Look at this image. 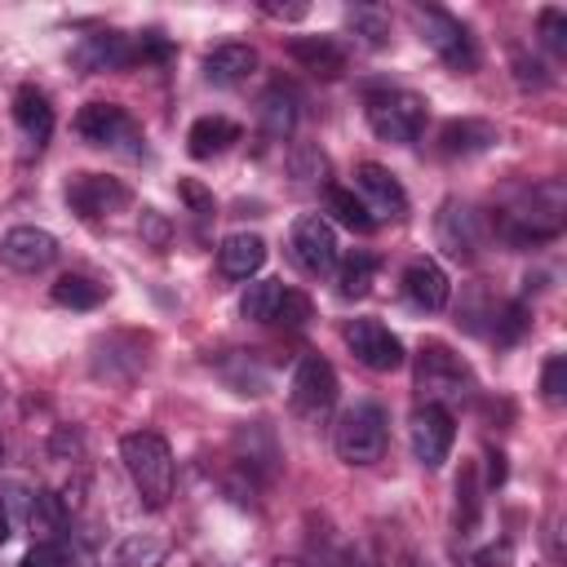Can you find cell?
I'll return each mask as SVG.
<instances>
[{
    "instance_id": "d590c367",
    "label": "cell",
    "mask_w": 567,
    "mask_h": 567,
    "mask_svg": "<svg viewBox=\"0 0 567 567\" xmlns=\"http://www.w3.org/2000/svg\"><path fill=\"white\" fill-rule=\"evenodd\" d=\"M306 319H310V297H306V292H292V288H284V297H279V310H275V323L301 328Z\"/></svg>"
},
{
    "instance_id": "4316f807",
    "label": "cell",
    "mask_w": 567,
    "mask_h": 567,
    "mask_svg": "<svg viewBox=\"0 0 567 567\" xmlns=\"http://www.w3.org/2000/svg\"><path fill=\"white\" fill-rule=\"evenodd\" d=\"M279 297H284V284L279 279H252L244 288V297H239V315L252 319V323H275Z\"/></svg>"
},
{
    "instance_id": "60d3db41",
    "label": "cell",
    "mask_w": 567,
    "mask_h": 567,
    "mask_svg": "<svg viewBox=\"0 0 567 567\" xmlns=\"http://www.w3.org/2000/svg\"><path fill=\"white\" fill-rule=\"evenodd\" d=\"M377 567H434V563H425L421 554H412V549H403V545H399V549H385Z\"/></svg>"
},
{
    "instance_id": "bcb514c9",
    "label": "cell",
    "mask_w": 567,
    "mask_h": 567,
    "mask_svg": "<svg viewBox=\"0 0 567 567\" xmlns=\"http://www.w3.org/2000/svg\"><path fill=\"white\" fill-rule=\"evenodd\" d=\"M0 390H4V385H0Z\"/></svg>"
},
{
    "instance_id": "8fae6325",
    "label": "cell",
    "mask_w": 567,
    "mask_h": 567,
    "mask_svg": "<svg viewBox=\"0 0 567 567\" xmlns=\"http://www.w3.org/2000/svg\"><path fill=\"white\" fill-rule=\"evenodd\" d=\"M128 186L115 182V177H102V173H75L66 182V204L71 213H80L84 221H97V217H111L120 208H128Z\"/></svg>"
},
{
    "instance_id": "d4e9b609",
    "label": "cell",
    "mask_w": 567,
    "mask_h": 567,
    "mask_svg": "<svg viewBox=\"0 0 567 567\" xmlns=\"http://www.w3.org/2000/svg\"><path fill=\"white\" fill-rule=\"evenodd\" d=\"M62 518H66V509H62V501L53 496V492H31V501H27V532L35 536V540H49L53 545V536L62 532Z\"/></svg>"
},
{
    "instance_id": "30bf717a",
    "label": "cell",
    "mask_w": 567,
    "mask_h": 567,
    "mask_svg": "<svg viewBox=\"0 0 567 567\" xmlns=\"http://www.w3.org/2000/svg\"><path fill=\"white\" fill-rule=\"evenodd\" d=\"M434 235H439V248H443L447 257L470 261V257L483 248L487 226H483L478 208H470V204H461V199H447V204L439 208V217H434Z\"/></svg>"
},
{
    "instance_id": "cb8c5ba5",
    "label": "cell",
    "mask_w": 567,
    "mask_h": 567,
    "mask_svg": "<svg viewBox=\"0 0 567 567\" xmlns=\"http://www.w3.org/2000/svg\"><path fill=\"white\" fill-rule=\"evenodd\" d=\"M257 115H261L266 137H292V128H297V97H292V89H284V84L266 89Z\"/></svg>"
},
{
    "instance_id": "f1b7e54d",
    "label": "cell",
    "mask_w": 567,
    "mask_h": 567,
    "mask_svg": "<svg viewBox=\"0 0 567 567\" xmlns=\"http://www.w3.org/2000/svg\"><path fill=\"white\" fill-rule=\"evenodd\" d=\"M288 173L297 177V186H323L328 190V155L319 146H310V142L288 151Z\"/></svg>"
},
{
    "instance_id": "44dd1931",
    "label": "cell",
    "mask_w": 567,
    "mask_h": 567,
    "mask_svg": "<svg viewBox=\"0 0 567 567\" xmlns=\"http://www.w3.org/2000/svg\"><path fill=\"white\" fill-rule=\"evenodd\" d=\"M492 142H496V124L474 120V115L447 120V124L439 128V151H443L447 159H456V155H478V151H487Z\"/></svg>"
},
{
    "instance_id": "7402d4cb",
    "label": "cell",
    "mask_w": 567,
    "mask_h": 567,
    "mask_svg": "<svg viewBox=\"0 0 567 567\" xmlns=\"http://www.w3.org/2000/svg\"><path fill=\"white\" fill-rule=\"evenodd\" d=\"M13 120H18V128L27 133V142H35V146H44L49 133H53V106H49V97H44L40 89H31V84H22V89L13 93Z\"/></svg>"
},
{
    "instance_id": "4dcf8cb0",
    "label": "cell",
    "mask_w": 567,
    "mask_h": 567,
    "mask_svg": "<svg viewBox=\"0 0 567 567\" xmlns=\"http://www.w3.org/2000/svg\"><path fill=\"white\" fill-rule=\"evenodd\" d=\"M478 492L483 487H478L474 465H461V478H456V523H461V532H470L478 523V509H483V496Z\"/></svg>"
},
{
    "instance_id": "7a4b0ae2",
    "label": "cell",
    "mask_w": 567,
    "mask_h": 567,
    "mask_svg": "<svg viewBox=\"0 0 567 567\" xmlns=\"http://www.w3.org/2000/svg\"><path fill=\"white\" fill-rule=\"evenodd\" d=\"M416 390H421V403L447 408V403H465L470 399L474 377H470L465 359L452 346L425 341L421 354H416Z\"/></svg>"
},
{
    "instance_id": "d6a6232c",
    "label": "cell",
    "mask_w": 567,
    "mask_h": 567,
    "mask_svg": "<svg viewBox=\"0 0 567 567\" xmlns=\"http://www.w3.org/2000/svg\"><path fill=\"white\" fill-rule=\"evenodd\" d=\"M536 31H540V44L549 49V53H567V13L563 9H540V18H536Z\"/></svg>"
},
{
    "instance_id": "277c9868",
    "label": "cell",
    "mask_w": 567,
    "mask_h": 567,
    "mask_svg": "<svg viewBox=\"0 0 567 567\" xmlns=\"http://www.w3.org/2000/svg\"><path fill=\"white\" fill-rule=\"evenodd\" d=\"M363 115H368V128L381 142L408 146L425 128V97H416L408 89H377V93L363 97Z\"/></svg>"
},
{
    "instance_id": "5b68a950",
    "label": "cell",
    "mask_w": 567,
    "mask_h": 567,
    "mask_svg": "<svg viewBox=\"0 0 567 567\" xmlns=\"http://www.w3.org/2000/svg\"><path fill=\"white\" fill-rule=\"evenodd\" d=\"M412 22H416V31H421V40L439 53V62L443 66H452L456 75H470L474 66H478V49H474V40H470V31L461 27V18H452V13H443V9H412Z\"/></svg>"
},
{
    "instance_id": "74e56055",
    "label": "cell",
    "mask_w": 567,
    "mask_h": 567,
    "mask_svg": "<svg viewBox=\"0 0 567 567\" xmlns=\"http://www.w3.org/2000/svg\"><path fill=\"white\" fill-rule=\"evenodd\" d=\"M177 195H182V199L190 204V213H195V217H213V195H208V190H204V186H199L195 177L177 182Z\"/></svg>"
},
{
    "instance_id": "836d02e7",
    "label": "cell",
    "mask_w": 567,
    "mask_h": 567,
    "mask_svg": "<svg viewBox=\"0 0 567 567\" xmlns=\"http://www.w3.org/2000/svg\"><path fill=\"white\" fill-rule=\"evenodd\" d=\"M540 394H545V403H563L567 399V359L563 354H549L545 359V368H540Z\"/></svg>"
},
{
    "instance_id": "f35d334b",
    "label": "cell",
    "mask_w": 567,
    "mask_h": 567,
    "mask_svg": "<svg viewBox=\"0 0 567 567\" xmlns=\"http://www.w3.org/2000/svg\"><path fill=\"white\" fill-rule=\"evenodd\" d=\"M474 563H478V567H514V545H509V540H496V545L478 549Z\"/></svg>"
},
{
    "instance_id": "4fadbf2b",
    "label": "cell",
    "mask_w": 567,
    "mask_h": 567,
    "mask_svg": "<svg viewBox=\"0 0 567 567\" xmlns=\"http://www.w3.org/2000/svg\"><path fill=\"white\" fill-rule=\"evenodd\" d=\"M146 368V337L137 332H111L93 346V377L102 381H133Z\"/></svg>"
},
{
    "instance_id": "9c48e42d",
    "label": "cell",
    "mask_w": 567,
    "mask_h": 567,
    "mask_svg": "<svg viewBox=\"0 0 567 567\" xmlns=\"http://www.w3.org/2000/svg\"><path fill=\"white\" fill-rule=\"evenodd\" d=\"M341 337H346V346H350V354L363 363V368H372V372H394V368H403V341L381 323V319H350L346 328H341Z\"/></svg>"
},
{
    "instance_id": "8d00e7d4",
    "label": "cell",
    "mask_w": 567,
    "mask_h": 567,
    "mask_svg": "<svg viewBox=\"0 0 567 567\" xmlns=\"http://www.w3.org/2000/svg\"><path fill=\"white\" fill-rule=\"evenodd\" d=\"M137 230H142V239L151 244V248H168V221H164V213H155V208H142V217H137Z\"/></svg>"
},
{
    "instance_id": "603a6c76",
    "label": "cell",
    "mask_w": 567,
    "mask_h": 567,
    "mask_svg": "<svg viewBox=\"0 0 567 567\" xmlns=\"http://www.w3.org/2000/svg\"><path fill=\"white\" fill-rule=\"evenodd\" d=\"M230 142H239V124L226 120V115H199V120L190 124V133H186V151H190L195 159H213V155H221Z\"/></svg>"
},
{
    "instance_id": "1f68e13d",
    "label": "cell",
    "mask_w": 567,
    "mask_h": 567,
    "mask_svg": "<svg viewBox=\"0 0 567 567\" xmlns=\"http://www.w3.org/2000/svg\"><path fill=\"white\" fill-rule=\"evenodd\" d=\"M164 558V540L155 536H124L115 549V567H159Z\"/></svg>"
},
{
    "instance_id": "484cf974",
    "label": "cell",
    "mask_w": 567,
    "mask_h": 567,
    "mask_svg": "<svg viewBox=\"0 0 567 567\" xmlns=\"http://www.w3.org/2000/svg\"><path fill=\"white\" fill-rule=\"evenodd\" d=\"M323 199H328V213H332L341 226H350L354 235H368V230L377 226V217L368 213V204H363L354 190H346V186H328Z\"/></svg>"
},
{
    "instance_id": "ab89813d",
    "label": "cell",
    "mask_w": 567,
    "mask_h": 567,
    "mask_svg": "<svg viewBox=\"0 0 567 567\" xmlns=\"http://www.w3.org/2000/svg\"><path fill=\"white\" fill-rule=\"evenodd\" d=\"M22 567H62V549L49 545V540H35L31 554L22 558Z\"/></svg>"
},
{
    "instance_id": "52a82bcc",
    "label": "cell",
    "mask_w": 567,
    "mask_h": 567,
    "mask_svg": "<svg viewBox=\"0 0 567 567\" xmlns=\"http://www.w3.org/2000/svg\"><path fill=\"white\" fill-rule=\"evenodd\" d=\"M288 403H292L297 416H310V421L323 416L337 403V372H332V363L319 359V354H301V363H297V372L288 381Z\"/></svg>"
},
{
    "instance_id": "ffe728a7",
    "label": "cell",
    "mask_w": 567,
    "mask_h": 567,
    "mask_svg": "<svg viewBox=\"0 0 567 567\" xmlns=\"http://www.w3.org/2000/svg\"><path fill=\"white\" fill-rule=\"evenodd\" d=\"M261 261H266V239L248 235V230L226 235L221 248H217V266H221L226 279H252L261 270Z\"/></svg>"
},
{
    "instance_id": "2e32d148",
    "label": "cell",
    "mask_w": 567,
    "mask_h": 567,
    "mask_svg": "<svg viewBox=\"0 0 567 567\" xmlns=\"http://www.w3.org/2000/svg\"><path fill=\"white\" fill-rule=\"evenodd\" d=\"M75 66L84 71H120L128 62H137V40L128 35H115V31H102V35H84L75 44Z\"/></svg>"
},
{
    "instance_id": "7c38bea8",
    "label": "cell",
    "mask_w": 567,
    "mask_h": 567,
    "mask_svg": "<svg viewBox=\"0 0 567 567\" xmlns=\"http://www.w3.org/2000/svg\"><path fill=\"white\" fill-rule=\"evenodd\" d=\"M408 439H412V456L425 465V470H439L452 452V439H456V425H452V412L447 408H434V403H421L412 412V425H408Z\"/></svg>"
},
{
    "instance_id": "8992f818",
    "label": "cell",
    "mask_w": 567,
    "mask_h": 567,
    "mask_svg": "<svg viewBox=\"0 0 567 567\" xmlns=\"http://www.w3.org/2000/svg\"><path fill=\"white\" fill-rule=\"evenodd\" d=\"M75 133L89 146H106V151H120V155H142V142H146L137 120L115 102H89L75 115Z\"/></svg>"
},
{
    "instance_id": "ee69618b",
    "label": "cell",
    "mask_w": 567,
    "mask_h": 567,
    "mask_svg": "<svg viewBox=\"0 0 567 567\" xmlns=\"http://www.w3.org/2000/svg\"><path fill=\"white\" fill-rule=\"evenodd\" d=\"M9 527H13V523H9V514H4V501H0V545L9 540Z\"/></svg>"
},
{
    "instance_id": "9a60e30c",
    "label": "cell",
    "mask_w": 567,
    "mask_h": 567,
    "mask_svg": "<svg viewBox=\"0 0 567 567\" xmlns=\"http://www.w3.org/2000/svg\"><path fill=\"white\" fill-rule=\"evenodd\" d=\"M354 186H359V195L372 204L368 213L390 217V221H399V217L408 213V195H403V186H399V177H394L390 168H381V164H359V168H354Z\"/></svg>"
},
{
    "instance_id": "5bb4252c",
    "label": "cell",
    "mask_w": 567,
    "mask_h": 567,
    "mask_svg": "<svg viewBox=\"0 0 567 567\" xmlns=\"http://www.w3.org/2000/svg\"><path fill=\"white\" fill-rule=\"evenodd\" d=\"M0 261L9 270H22V275H35V270H49L58 261V239L40 226H13L4 239H0Z\"/></svg>"
},
{
    "instance_id": "b9f144b4",
    "label": "cell",
    "mask_w": 567,
    "mask_h": 567,
    "mask_svg": "<svg viewBox=\"0 0 567 567\" xmlns=\"http://www.w3.org/2000/svg\"><path fill=\"white\" fill-rule=\"evenodd\" d=\"M514 66H518V84H545V75H540V62H527L523 53H514Z\"/></svg>"
},
{
    "instance_id": "f6af8a7d",
    "label": "cell",
    "mask_w": 567,
    "mask_h": 567,
    "mask_svg": "<svg viewBox=\"0 0 567 567\" xmlns=\"http://www.w3.org/2000/svg\"><path fill=\"white\" fill-rule=\"evenodd\" d=\"M275 567H315V563H306V558H275Z\"/></svg>"
},
{
    "instance_id": "83f0119b",
    "label": "cell",
    "mask_w": 567,
    "mask_h": 567,
    "mask_svg": "<svg viewBox=\"0 0 567 567\" xmlns=\"http://www.w3.org/2000/svg\"><path fill=\"white\" fill-rule=\"evenodd\" d=\"M102 297H106V288L89 275H62L53 284V301L66 310H93V306H102Z\"/></svg>"
},
{
    "instance_id": "e575fe53",
    "label": "cell",
    "mask_w": 567,
    "mask_h": 567,
    "mask_svg": "<svg viewBox=\"0 0 567 567\" xmlns=\"http://www.w3.org/2000/svg\"><path fill=\"white\" fill-rule=\"evenodd\" d=\"M346 18H350V27H354V31H359L368 44H385V35H390L385 13H377V9H363V4H359V9H350Z\"/></svg>"
},
{
    "instance_id": "3957f363",
    "label": "cell",
    "mask_w": 567,
    "mask_h": 567,
    "mask_svg": "<svg viewBox=\"0 0 567 567\" xmlns=\"http://www.w3.org/2000/svg\"><path fill=\"white\" fill-rule=\"evenodd\" d=\"M390 443V421L381 403H354L341 412L337 430H332V447L346 465H372L385 456Z\"/></svg>"
},
{
    "instance_id": "ba28073f",
    "label": "cell",
    "mask_w": 567,
    "mask_h": 567,
    "mask_svg": "<svg viewBox=\"0 0 567 567\" xmlns=\"http://www.w3.org/2000/svg\"><path fill=\"white\" fill-rule=\"evenodd\" d=\"M288 252L306 275H315V279L332 275L337 270V230L328 226V217L306 213V217H297V226L288 235Z\"/></svg>"
},
{
    "instance_id": "e0dca14e",
    "label": "cell",
    "mask_w": 567,
    "mask_h": 567,
    "mask_svg": "<svg viewBox=\"0 0 567 567\" xmlns=\"http://www.w3.org/2000/svg\"><path fill=\"white\" fill-rule=\"evenodd\" d=\"M252 71H257V49H252V44L230 40V44H217V49L204 53V80L217 84V89H235V84H244Z\"/></svg>"
},
{
    "instance_id": "7bdbcfd3",
    "label": "cell",
    "mask_w": 567,
    "mask_h": 567,
    "mask_svg": "<svg viewBox=\"0 0 567 567\" xmlns=\"http://www.w3.org/2000/svg\"><path fill=\"white\" fill-rule=\"evenodd\" d=\"M487 461H492V465H487V483H492V487L505 483V456H501V452H487Z\"/></svg>"
},
{
    "instance_id": "d6986e66",
    "label": "cell",
    "mask_w": 567,
    "mask_h": 567,
    "mask_svg": "<svg viewBox=\"0 0 567 567\" xmlns=\"http://www.w3.org/2000/svg\"><path fill=\"white\" fill-rule=\"evenodd\" d=\"M288 58L301 62L310 75H323V80L346 75V49L332 35H297V40H288Z\"/></svg>"
},
{
    "instance_id": "ac0fdd59",
    "label": "cell",
    "mask_w": 567,
    "mask_h": 567,
    "mask_svg": "<svg viewBox=\"0 0 567 567\" xmlns=\"http://www.w3.org/2000/svg\"><path fill=\"white\" fill-rule=\"evenodd\" d=\"M403 297H408L416 310H443L447 297H452V284H447L443 266H434L430 257H416V261H408V270H403Z\"/></svg>"
},
{
    "instance_id": "f546056e",
    "label": "cell",
    "mask_w": 567,
    "mask_h": 567,
    "mask_svg": "<svg viewBox=\"0 0 567 567\" xmlns=\"http://www.w3.org/2000/svg\"><path fill=\"white\" fill-rule=\"evenodd\" d=\"M372 275H377V257L372 252H350L337 270V292L341 297H363L372 288Z\"/></svg>"
},
{
    "instance_id": "6da1fadb",
    "label": "cell",
    "mask_w": 567,
    "mask_h": 567,
    "mask_svg": "<svg viewBox=\"0 0 567 567\" xmlns=\"http://www.w3.org/2000/svg\"><path fill=\"white\" fill-rule=\"evenodd\" d=\"M120 461H124L133 487L142 492V501H146L151 509H159V505L173 496L177 470H173V447L164 443V434H155V430H133V434H124V439H120Z\"/></svg>"
}]
</instances>
